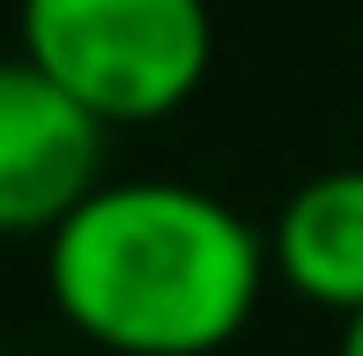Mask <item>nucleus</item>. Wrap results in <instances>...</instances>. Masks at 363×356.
Masks as SVG:
<instances>
[{
    "mask_svg": "<svg viewBox=\"0 0 363 356\" xmlns=\"http://www.w3.org/2000/svg\"><path fill=\"white\" fill-rule=\"evenodd\" d=\"M267 282V230L186 178H104L45 238L52 312L104 356H216Z\"/></svg>",
    "mask_w": 363,
    "mask_h": 356,
    "instance_id": "f257e3e1",
    "label": "nucleus"
},
{
    "mask_svg": "<svg viewBox=\"0 0 363 356\" xmlns=\"http://www.w3.org/2000/svg\"><path fill=\"white\" fill-rule=\"evenodd\" d=\"M15 52L119 134L171 119L208 82L216 15L208 0H23Z\"/></svg>",
    "mask_w": 363,
    "mask_h": 356,
    "instance_id": "f03ea898",
    "label": "nucleus"
},
{
    "mask_svg": "<svg viewBox=\"0 0 363 356\" xmlns=\"http://www.w3.org/2000/svg\"><path fill=\"white\" fill-rule=\"evenodd\" d=\"M104 178L111 126L23 52H0V238H52Z\"/></svg>",
    "mask_w": 363,
    "mask_h": 356,
    "instance_id": "7ed1b4c3",
    "label": "nucleus"
},
{
    "mask_svg": "<svg viewBox=\"0 0 363 356\" xmlns=\"http://www.w3.org/2000/svg\"><path fill=\"white\" fill-rule=\"evenodd\" d=\"M267 267L311 312H363V164L311 171L267 223Z\"/></svg>",
    "mask_w": 363,
    "mask_h": 356,
    "instance_id": "20e7f679",
    "label": "nucleus"
},
{
    "mask_svg": "<svg viewBox=\"0 0 363 356\" xmlns=\"http://www.w3.org/2000/svg\"><path fill=\"white\" fill-rule=\"evenodd\" d=\"M334 356H363V312L341 319V349H334Z\"/></svg>",
    "mask_w": 363,
    "mask_h": 356,
    "instance_id": "39448f33",
    "label": "nucleus"
}]
</instances>
